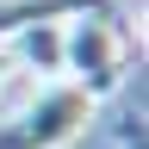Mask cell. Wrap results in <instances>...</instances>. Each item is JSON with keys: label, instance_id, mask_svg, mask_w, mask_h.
Instances as JSON below:
<instances>
[{"label": "cell", "instance_id": "cell-1", "mask_svg": "<svg viewBox=\"0 0 149 149\" xmlns=\"http://www.w3.org/2000/svg\"><path fill=\"white\" fill-rule=\"evenodd\" d=\"M130 68V19L124 13H81L62 19V81H74L87 100L124 87Z\"/></svg>", "mask_w": 149, "mask_h": 149}, {"label": "cell", "instance_id": "cell-2", "mask_svg": "<svg viewBox=\"0 0 149 149\" xmlns=\"http://www.w3.org/2000/svg\"><path fill=\"white\" fill-rule=\"evenodd\" d=\"M100 100H87L74 81H44L13 118H0V149H68L87 137Z\"/></svg>", "mask_w": 149, "mask_h": 149}, {"label": "cell", "instance_id": "cell-3", "mask_svg": "<svg viewBox=\"0 0 149 149\" xmlns=\"http://www.w3.org/2000/svg\"><path fill=\"white\" fill-rule=\"evenodd\" d=\"M81 13H118V0H0V37H13L25 25H62Z\"/></svg>", "mask_w": 149, "mask_h": 149}, {"label": "cell", "instance_id": "cell-4", "mask_svg": "<svg viewBox=\"0 0 149 149\" xmlns=\"http://www.w3.org/2000/svg\"><path fill=\"white\" fill-rule=\"evenodd\" d=\"M13 56L44 81H62V25H25L13 31Z\"/></svg>", "mask_w": 149, "mask_h": 149}, {"label": "cell", "instance_id": "cell-5", "mask_svg": "<svg viewBox=\"0 0 149 149\" xmlns=\"http://www.w3.org/2000/svg\"><path fill=\"white\" fill-rule=\"evenodd\" d=\"M118 149H143V118H124L118 124Z\"/></svg>", "mask_w": 149, "mask_h": 149}, {"label": "cell", "instance_id": "cell-6", "mask_svg": "<svg viewBox=\"0 0 149 149\" xmlns=\"http://www.w3.org/2000/svg\"><path fill=\"white\" fill-rule=\"evenodd\" d=\"M0 81H6V50H0Z\"/></svg>", "mask_w": 149, "mask_h": 149}]
</instances>
